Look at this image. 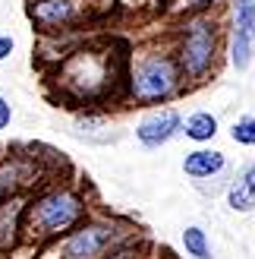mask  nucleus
Masks as SVG:
<instances>
[{
    "label": "nucleus",
    "instance_id": "f257e3e1",
    "mask_svg": "<svg viewBox=\"0 0 255 259\" xmlns=\"http://www.w3.org/2000/svg\"><path fill=\"white\" fill-rule=\"evenodd\" d=\"M82 218H85V199L70 187H57L25 202L22 231L35 240L67 237L76 225H82Z\"/></svg>",
    "mask_w": 255,
    "mask_h": 259
},
{
    "label": "nucleus",
    "instance_id": "f03ea898",
    "mask_svg": "<svg viewBox=\"0 0 255 259\" xmlns=\"http://www.w3.org/2000/svg\"><path fill=\"white\" fill-rule=\"evenodd\" d=\"M183 85V70L170 54H145L142 60L133 67L130 76V92L136 101L142 105H155V101H164L180 92Z\"/></svg>",
    "mask_w": 255,
    "mask_h": 259
},
{
    "label": "nucleus",
    "instance_id": "7ed1b4c3",
    "mask_svg": "<svg viewBox=\"0 0 255 259\" xmlns=\"http://www.w3.org/2000/svg\"><path fill=\"white\" fill-rule=\"evenodd\" d=\"M218 54V25L208 16H193L186 19L183 35H180V70L189 79H205L214 67Z\"/></svg>",
    "mask_w": 255,
    "mask_h": 259
},
{
    "label": "nucleus",
    "instance_id": "20e7f679",
    "mask_svg": "<svg viewBox=\"0 0 255 259\" xmlns=\"http://www.w3.org/2000/svg\"><path fill=\"white\" fill-rule=\"evenodd\" d=\"M123 237L126 231L117 222H82L63 237L60 256L63 259H101Z\"/></svg>",
    "mask_w": 255,
    "mask_h": 259
},
{
    "label": "nucleus",
    "instance_id": "39448f33",
    "mask_svg": "<svg viewBox=\"0 0 255 259\" xmlns=\"http://www.w3.org/2000/svg\"><path fill=\"white\" fill-rule=\"evenodd\" d=\"M252 54H255V0H233L230 63L236 70H249Z\"/></svg>",
    "mask_w": 255,
    "mask_h": 259
},
{
    "label": "nucleus",
    "instance_id": "423d86ee",
    "mask_svg": "<svg viewBox=\"0 0 255 259\" xmlns=\"http://www.w3.org/2000/svg\"><path fill=\"white\" fill-rule=\"evenodd\" d=\"M63 82H67L73 92L79 95H95L101 85L107 82V73H104V60L98 54H76L67 67H63Z\"/></svg>",
    "mask_w": 255,
    "mask_h": 259
},
{
    "label": "nucleus",
    "instance_id": "0eeeda50",
    "mask_svg": "<svg viewBox=\"0 0 255 259\" xmlns=\"http://www.w3.org/2000/svg\"><path fill=\"white\" fill-rule=\"evenodd\" d=\"M183 130V117H180V111H173V108H161V111H151L145 114L142 120H139L136 126V139L142 142L145 149H161V146H167V142L176 136Z\"/></svg>",
    "mask_w": 255,
    "mask_h": 259
},
{
    "label": "nucleus",
    "instance_id": "6e6552de",
    "mask_svg": "<svg viewBox=\"0 0 255 259\" xmlns=\"http://www.w3.org/2000/svg\"><path fill=\"white\" fill-rule=\"evenodd\" d=\"M25 202L29 199H22L19 193L0 199V253L16 247L19 231H22V218H25Z\"/></svg>",
    "mask_w": 255,
    "mask_h": 259
},
{
    "label": "nucleus",
    "instance_id": "1a4fd4ad",
    "mask_svg": "<svg viewBox=\"0 0 255 259\" xmlns=\"http://www.w3.org/2000/svg\"><path fill=\"white\" fill-rule=\"evenodd\" d=\"M224 167H227V158L218 149H193V152H186V158H183V171H186V177H193L196 184L221 174Z\"/></svg>",
    "mask_w": 255,
    "mask_h": 259
},
{
    "label": "nucleus",
    "instance_id": "9d476101",
    "mask_svg": "<svg viewBox=\"0 0 255 259\" xmlns=\"http://www.w3.org/2000/svg\"><path fill=\"white\" fill-rule=\"evenodd\" d=\"M227 202L233 212H255V161L243 167L227 187Z\"/></svg>",
    "mask_w": 255,
    "mask_h": 259
},
{
    "label": "nucleus",
    "instance_id": "9b49d317",
    "mask_svg": "<svg viewBox=\"0 0 255 259\" xmlns=\"http://www.w3.org/2000/svg\"><path fill=\"white\" fill-rule=\"evenodd\" d=\"M76 13H79L76 0H35L32 4V19L38 25H63V22H70Z\"/></svg>",
    "mask_w": 255,
    "mask_h": 259
},
{
    "label": "nucleus",
    "instance_id": "f8f14e48",
    "mask_svg": "<svg viewBox=\"0 0 255 259\" xmlns=\"http://www.w3.org/2000/svg\"><path fill=\"white\" fill-rule=\"evenodd\" d=\"M25 180H29V164H25V158H4L0 161V199L16 196Z\"/></svg>",
    "mask_w": 255,
    "mask_h": 259
},
{
    "label": "nucleus",
    "instance_id": "ddd939ff",
    "mask_svg": "<svg viewBox=\"0 0 255 259\" xmlns=\"http://www.w3.org/2000/svg\"><path fill=\"white\" fill-rule=\"evenodd\" d=\"M180 133H186L193 142H211L214 136H218V117L208 114V111H196V114L186 117Z\"/></svg>",
    "mask_w": 255,
    "mask_h": 259
},
{
    "label": "nucleus",
    "instance_id": "4468645a",
    "mask_svg": "<svg viewBox=\"0 0 255 259\" xmlns=\"http://www.w3.org/2000/svg\"><path fill=\"white\" fill-rule=\"evenodd\" d=\"M183 247H186V253L193 256V259H214V256H211L208 234H205L199 225H189V228L183 231Z\"/></svg>",
    "mask_w": 255,
    "mask_h": 259
},
{
    "label": "nucleus",
    "instance_id": "2eb2a0df",
    "mask_svg": "<svg viewBox=\"0 0 255 259\" xmlns=\"http://www.w3.org/2000/svg\"><path fill=\"white\" fill-rule=\"evenodd\" d=\"M230 139L239 146H255V117H239L230 126Z\"/></svg>",
    "mask_w": 255,
    "mask_h": 259
},
{
    "label": "nucleus",
    "instance_id": "dca6fc26",
    "mask_svg": "<svg viewBox=\"0 0 255 259\" xmlns=\"http://www.w3.org/2000/svg\"><path fill=\"white\" fill-rule=\"evenodd\" d=\"M10 120H13V105H10L7 95H0V133L10 126Z\"/></svg>",
    "mask_w": 255,
    "mask_h": 259
},
{
    "label": "nucleus",
    "instance_id": "f3484780",
    "mask_svg": "<svg viewBox=\"0 0 255 259\" xmlns=\"http://www.w3.org/2000/svg\"><path fill=\"white\" fill-rule=\"evenodd\" d=\"M13 51H16V41H13V35H4L0 32V63H4Z\"/></svg>",
    "mask_w": 255,
    "mask_h": 259
},
{
    "label": "nucleus",
    "instance_id": "a211bd4d",
    "mask_svg": "<svg viewBox=\"0 0 255 259\" xmlns=\"http://www.w3.org/2000/svg\"><path fill=\"white\" fill-rule=\"evenodd\" d=\"M211 4H218V0H180V7H186V10H202V7H211Z\"/></svg>",
    "mask_w": 255,
    "mask_h": 259
},
{
    "label": "nucleus",
    "instance_id": "6ab92c4d",
    "mask_svg": "<svg viewBox=\"0 0 255 259\" xmlns=\"http://www.w3.org/2000/svg\"><path fill=\"white\" fill-rule=\"evenodd\" d=\"M101 259H133V253L130 250H110V253H104Z\"/></svg>",
    "mask_w": 255,
    "mask_h": 259
}]
</instances>
